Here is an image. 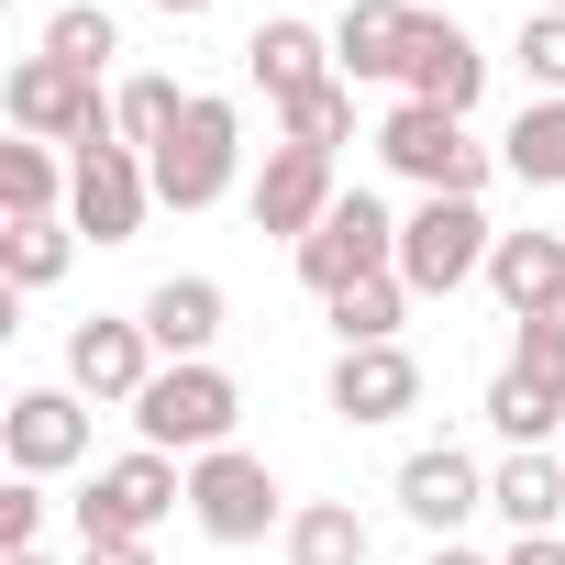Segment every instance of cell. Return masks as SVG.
<instances>
[{"mask_svg": "<svg viewBox=\"0 0 565 565\" xmlns=\"http://www.w3.org/2000/svg\"><path fill=\"white\" fill-rule=\"evenodd\" d=\"M488 289L510 300V322H532L543 300H565V233H499V255H488Z\"/></svg>", "mask_w": 565, "mask_h": 565, "instance_id": "19", "label": "cell"}, {"mask_svg": "<svg viewBox=\"0 0 565 565\" xmlns=\"http://www.w3.org/2000/svg\"><path fill=\"white\" fill-rule=\"evenodd\" d=\"M0 200H12V222H56V156L34 134L0 145Z\"/></svg>", "mask_w": 565, "mask_h": 565, "instance_id": "26", "label": "cell"}, {"mask_svg": "<svg viewBox=\"0 0 565 565\" xmlns=\"http://www.w3.org/2000/svg\"><path fill=\"white\" fill-rule=\"evenodd\" d=\"M488 255H499V233H488L477 200H422L399 222V289L411 300H455L466 277H488Z\"/></svg>", "mask_w": 565, "mask_h": 565, "instance_id": "2", "label": "cell"}, {"mask_svg": "<svg viewBox=\"0 0 565 565\" xmlns=\"http://www.w3.org/2000/svg\"><path fill=\"white\" fill-rule=\"evenodd\" d=\"M499 167H510L521 189H565V100H521V122H510Z\"/></svg>", "mask_w": 565, "mask_h": 565, "instance_id": "22", "label": "cell"}, {"mask_svg": "<svg viewBox=\"0 0 565 565\" xmlns=\"http://www.w3.org/2000/svg\"><path fill=\"white\" fill-rule=\"evenodd\" d=\"M233 411H244L233 377L200 355V366H156V388L134 399V433H145L156 455H222V444H233Z\"/></svg>", "mask_w": 565, "mask_h": 565, "instance_id": "4", "label": "cell"}, {"mask_svg": "<svg viewBox=\"0 0 565 565\" xmlns=\"http://www.w3.org/2000/svg\"><path fill=\"white\" fill-rule=\"evenodd\" d=\"M333 411L344 422H399V411H422V366L399 344H344L333 355Z\"/></svg>", "mask_w": 565, "mask_h": 565, "instance_id": "15", "label": "cell"}, {"mask_svg": "<svg viewBox=\"0 0 565 565\" xmlns=\"http://www.w3.org/2000/svg\"><path fill=\"white\" fill-rule=\"evenodd\" d=\"M145 12H167V23H200V12H211V0H145Z\"/></svg>", "mask_w": 565, "mask_h": 565, "instance_id": "35", "label": "cell"}, {"mask_svg": "<svg viewBox=\"0 0 565 565\" xmlns=\"http://www.w3.org/2000/svg\"><path fill=\"white\" fill-rule=\"evenodd\" d=\"M78 565H156V554H145V543H89Z\"/></svg>", "mask_w": 565, "mask_h": 565, "instance_id": "34", "label": "cell"}, {"mask_svg": "<svg viewBox=\"0 0 565 565\" xmlns=\"http://www.w3.org/2000/svg\"><path fill=\"white\" fill-rule=\"evenodd\" d=\"M34 532H45V488L23 477L12 499H0V554H34Z\"/></svg>", "mask_w": 565, "mask_h": 565, "instance_id": "32", "label": "cell"}, {"mask_svg": "<svg viewBox=\"0 0 565 565\" xmlns=\"http://www.w3.org/2000/svg\"><path fill=\"white\" fill-rule=\"evenodd\" d=\"M399 311H411L399 277H366V289L333 300V333H344V344H399Z\"/></svg>", "mask_w": 565, "mask_h": 565, "instance_id": "27", "label": "cell"}, {"mask_svg": "<svg viewBox=\"0 0 565 565\" xmlns=\"http://www.w3.org/2000/svg\"><path fill=\"white\" fill-rule=\"evenodd\" d=\"M488 422H499V433L532 455V444L565 422V377H543V366H521V355H510V366L488 377Z\"/></svg>", "mask_w": 565, "mask_h": 565, "instance_id": "20", "label": "cell"}, {"mask_svg": "<svg viewBox=\"0 0 565 565\" xmlns=\"http://www.w3.org/2000/svg\"><path fill=\"white\" fill-rule=\"evenodd\" d=\"M45 56H56V67H78V78H100V67L122 56V23L100 12V0H67V12L45 23Z\"/></svg>", "mask_w": 565, "mask_h": 565, "instance_id": "24", "label": "cell"}, {"mask_svg": "<svg viewBox=\"0 0 565 565\" xmlns=\"http://www.w3.org/2000/svg\"><path fill=\"white\" fill-rule=\"evenodd\" d=\"M67 388H78L89 411H134V399L156 388V333H145V322H100V311H89V322L67 333Z\"/></svg>", "mask_w": 565, "mask_h": 565, "instance_id": "10", "label": "cell"}, {"mask_svg": "<svg viewBox=\"0 0 565 565\" xmlns=\"http://www.w3.org/2000/svg\"><path fill=\"white\" fill-rule=\"evenodd\" d=\"M233 156H244V111L211 100V89H189L178 134H167L145 167H156V200H167V211H211V200L233 189Z\"/></svg>", "mask_w": 565, "mask_h": 565, "instance_id": "1", "label": "cell"}, {"mask_svg": "<svg viewBox=\"0 0 565 565\" xmlns=\"http://www.w3.org/2000/svg\"><path fill=\"white\" fill-rule=\"evenodd\" d=\"M0 444H12L23 477H56V466L89 455V399H67V388H23L12 411H0Z\"/></svg>", "mask_w": 565, "mask_h": 565, "instance_id": "12", "label": "cell"}, {"mask_svg": "<svg viewBox=\"0 0 565 565\" xmlns=\"http://www.w3.org/2000/svg\"><path fill=\"white\" fill-rule=\"evenodd\" d=\"M411 34H422L411 0H355V12L333 23V67H344V89H355V78H411Z\"/></svg>", "mask_w": 565, "mask_h": 565, "instance_id": "17", "label": "cell"}, {"mask_svg": "<svg viewBox=\"0 0 565 565\" xmlns=\"http://www.w3.org/2000/svg\"><path fill=\"white\" fill-rule=\"evenodd\" d=\"M488 510H499L510 532H554V521H565V466H554L543 444H532V455H510V466L488 477Z\"/></svg>", "mask_w": 565, "mask_h": 565, "instance_id": "21", "label": "cell"}, {"mask_svg": "<svg viewBox=\"0 0 565 565\" xmlns=\"http://www.w3.org/2000/svg\"><path fill=\"white\" fill-rule=\"evenodd\" d=\"M300 277L322 300H344V289H366V277H399V222H388V200H366V189H344L333 200V222L300 244Z\"/></svg>", "mask_w": 565, "mask_h": 565, "instance_id": "7", "label": "cell"}, {"mask_svg": "<svg viewBox=\"0 0 565 565\" xmlns=\"http://www.w3.org/2000/svg\"><path fill=\"white\" fill-rule=\"evenodd\" d=\"M189 521L211 532V543H266L277 521V477H266V455H244V444H222V455H189Z\"/></svg>", "mask_w": 565, "mask_h": 565, "instance_id": "8", "label": "cell"}, {"mask_svg": "<svg viewBox=\"0 0 565 565\" xmlns=\"http://www.w3.org/2000/svg\"><path fill=\"white\" fill-rule=\"evenodd\" d=\"M145 200H156V167H145L134 145H89V156L67 167V211H78L89 244H134V233H145Z\"/></svg>", "mask_w": 565, "mask_h": 565, "instance_id": "9", "label": "cell"}, {"mask_svg": "<svg viewBox=\"0 0 565 565\" xmlns=\"http://www.w3.org/2000/svg\"><path fill=\"white\" fill-rule=\"evenodd\" d=\"M134 322L156 333V355H167V366H200V355L222 344V289H211V277H167V289H156Z\"/></svg>", "mask_w": 565, "mask_h": 565, "instance_id": "18", "label": "cell"}, {"mask_svg": "<svg viewBox=\"0 0 565 565\" xmlns=\"http://www.w3.org/2000/svg\"><path fill=\"white\" fill-rule=\"evenodd\" d=\"M532 12H565V0H532Z\"/></svg>", "mask_w": 565, "mask_h": 565, "instance_id": "38", "label": "cell"}, {"mask_svg": "<svg viewBox=\"0 0 565 565\" xmlns=\"http://www.w3.org/2000/svg\"><path fill=\"white\" fill-rule=\"evenodd\" d=\"M277 122H289V145H311V156H333V145L355 134V89L333 78V89H311V100H289V111H277Z\"/></svg>", "mask_w": 565, "mask_h": 565, "instance_id": "29", "label": "cell"}, {"mask_svg": "<svg viewBox=\"0 0 565 565\" xmlns=\"http://www.w3.org/2000/svg\"><path fill=\"white\" fill-rule=\"evenodd\" d=\"M0 266H12V289H56L67 277V222H12L0 233Z\"/></svg>", "mask_w": 565, "mask_h": 565, "instance_id": "28", "label": "cell"}, {"mask_svg": "<svg viewBox=\"0 0 565 565\" xmlns=\"http://www.w3.org/2000/svg\"><path fill=\"white\" fill-rule=\"evenodd\" d=\"M521 366H543V377H565V300H543V311L521 322Z\"/></svg>", "mask_w": 565, "mask_h": 565, "instance_id": "31", "label": "cell"}, {"mask_svg": "<svg viewBox=\"0 0 565 565\" xmlns=\"http://www.w3.org/2000/svg\"><path fill=\"white\" fill-rule=\"evenodd\" d=\"M289 565H366V521H355L344 499L289 510Z\"/></svg>", "mask_w": 565, "mask_h": 565, "instance_id": "23", "label": "cell"}, {"mask_svg": "<svg viewBox=\"0 0 565 565\" xmlns=\"http://www.w3.org/2000/svg\"><path fill=\"white\" fill-rule=\"evenodd\" d=\"M377 156H388L422 200H477V189H488V145H477L455 111H422V100H399V111L377 122Z\"/></svg>", "mask_w": 565, "mask_h": 565, "instance_id": "3", "label": "cell"}, {"mask_svg": "<svg viewBox=\"0 0 565 565\" xmlns=\"http://www.w3.org/2000/svg\"><path fill=\"white\" fill-rule=\"evenodd\" d=\"M12 565H56V554H12Z\"/></svg>", "mask_w": 565, "mask_h": 565, "instance_id": "37", "label": "cell"}, {"mask_svg": "<svg viewBox=\"0 0 565 565\" xmlns=\"http://www.w3.org/2000/svg\"><path fill=\"white\" fill-rule=\"evenodd\" d=\"M12 122L34 134V145H122V111L100 100V78H78V67H56V56H23L12 67Z\"/></svg>", "mask_w": 565, "mask_h": 565, "instance_id": "5", "label": "cell"}, {"mask_svg": "<svg viewBox=\"0 0 565 565\" xmlns=\"http://www.w3.org/2000/svg\"><path fill=\"white\" fill-rule=\"evenodd\" d=\"M399 510H411L422 532H455V521H477V510H488V477H477V455H455V444H422V455L399 466Z\"/></svg>", "mask_w": 565, "mask_h": 565, "instance_id": "16", "label": "cell"}, {"mask_svg": "<svg viewBox=\"0 0 565 565\" xmlns=\"http://www.w3.org/2000/svg\"><path fill=\"white\" fill-rule=\"evenodd\" d=\"M111 111H122V145H134V156H156V145L178 134L189 89H178V78H122V100H111Z\"/></svg>", "mask_w": 565, "mask_h": 565, "instance_id": "25", "label": "cell"}, {"mask_svg": "<svg viewBox=\"0 0 565 565\" xmlns=\"http://www.w3.org/2000/svg\"><path fill=\"white\" fill-rule=\"evenodd\" d=\"M510 565H565V532H521V543H510Z\"/></svg>", "mask_w": 565, "mask_h": 565, "instance_id": "33", "label": "cell"}, {"mask_svg": "<svg viewBox=\"0 0 565 565\" xmlns=\"http://www.w3.org/2000/svg\"><path fill=\"white\" fill-rule=\"evenodd\" d=\"M333 156H311V145H277L266 167H255V233H289V244H311L322 222H333Z\"/></svg>", "mask_w": 565, "mask_h": 565, "instance_id": "11", "label": "cell"}, {"mask_svg": "<svg viewBox=\"0 0 565 565\" xmlns=\"http://www.w3.org/2000/svg\"><path fill=\"white\" fill-rule=\"evenodd\" d=\"M244 78L289 111V100H311V89H333V34H311V23H255V45H244Z\"/></svg>", "mask_w": 565, "mask_h": 565, "instance_id": "14", "label": "cell"}, {"mask_svg": "<svg viewBox=\"0 0 565 565\" xmlns=\"http://www.w3.org/2000/svg\"><path fill=\"white\" fill-rule=\"evenodd\" d=\"M189 499V477H178V455H156V444H134L122 466H100L89 477V499H78V543H145L167 510Z\"/></svg>", "mask_w": 565, "mask_h": 565, "instance_id": "6", "label": "cell"}, {"mask_svg": "<svg viewBox=\"0 0 565 565\" xmlns=\"http://www.w3.org/2000/svg\"><path fill=\"white\" fill-rule=\"evenodd\" d=\"M521 67H532L543 100H565V12H532L521 23Z\"/></svg>", "mask_w": 565, "mask_h": 565, "instance_id": "30", "label": "cell"}, {"mask_svg": "<svg viewBox=\"0 0 565 565\" xmlns=\"http://www.w3.org/2000/svg\"><path fill=\"white\" fill-rule=\"evenodd\" d=\"M422 565H488V554H466V543H433V554H422Z\"/></svg>", "mask_w": 565, "mask_h": 565, "instance_id": "36", "label": "cell"}, {"mask_svg": "<svg viewBox=\"0 0 565 565\" xmlns=\"http://www.w3.org/2000/svg\"><path fill=\"white\" fill-rule=\"evenodd\" d=\"M399 89H411L422 111H455V122H466V111H477V89H488V56H477V34L422 12V34H411V78H399Z\"/></svg>", "mask_w": 565, "mask_h": 565, "instance_id": "13", "label": "cell"}]
</instances>
